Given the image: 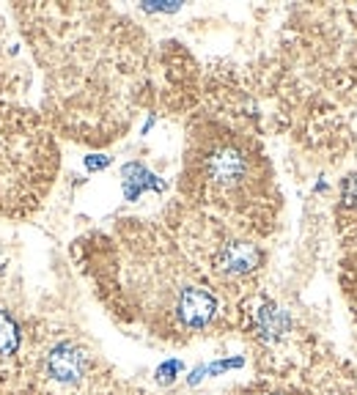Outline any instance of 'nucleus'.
<instances>
[{
    "instance_id": "nucleus-1",
    "label": "nucleus",
    "mask_w": 357,
    "mask_h": 395,
    "mask_svg": "<svg viewBox=\"0 0 357 395\" xmlns=\"http://www.w3.org/2000/svg\"><path fill=\"white\" fill-rule=\"evenodd\" d=\"M178 190L187 206L250 236L270 233L281 209L275 171L261 143L223 121L190 129Z\"/></svg>"
},
{
    "instance_id": "nucleus-5",
    "label": "nucleus",
    "mask_w": 357,
    "mask_h": 395,
    "mask_svg": "<svg viewBox=\"0 0 357 395\" xmlns=\"http://www.w3.org/2000/svg\"><path fill=\"white\" fill-rule=\"evenodd\" d=\"M20 348V324L17 319L0 308V357H11Z\"/></svg>"
},
{
    "instance_id": "nucleus-6",
    "label": "nucleus",
    "mask_w": 357,
    "mask_h": 395,
    "mask_svg": "<svg viewBox=\"0 0 357 395\" xmlns=\"http://www.w3.org/2000/svg\"><path fill=\"white\" fill-rule=\"evenodd\" d=\"M178 370H181V363H176V360H174V363H165L162 368L157 370V373H159V382H165V384L174 382V373H178Z\"/></svg>"
},
{
    "instance_id": "nucleus-2",
    "label": "nucleus",
    "mask_w": 357,
    "mask_h": 395,
    "mask_svg": "<svg viewBox=\"0 0 357 395\" xmlns=\"http://www.w3.org/2000/svg\"><path fill=\"white\" fill-rule=\"evenodd\" d=\"M58 171V146L30 113L0 119V214H17L20 206L39 203Z\"/></svg>"
},
{
    "instance_id": "nucleus-7",
    "label": "nucleus",
    "mask_w": 357,
    "mask_h": 395,
    "mask_svg": "<svg viewBox=\"0 0 357 395\" xmlns=\"http://www.w3.org/2000/svg\"><path fill=\"white\" fill-rule=\"evenodd\" d=\"M85 165H88V171H99V168L107 165V159H104V157H99V159H97V157H88Z\"/></svg>"
},
{
    "instance_id": "nucleus-4",
    "label": "nucleus",
    "mask_w": 357,
    "mask_h": 395,
    "mask_svg": "<svg viewBox=\"0 0 357 395\" xmlns=\"http://www.w3.org/2000/svg\"><path fill=\"white\" fill-rule=\"evenodd\" d=\"M44 370L61 387H80L91 373V354L77 341H58L47 351Z\"/></svg>"
},
{
    "instance_id": "nucleus-3",
    "label": "nucleus",
    "mask_w": 357,
    "mask_h": 395,
    "mask_svg": "<svg viewBox=\"0 0 357 395\" xmlns=\"http://www.w3.org/2000/svg\"><path fill=\"white\" fill-rule=\"evenodd\" d=\"M341 239H344V255H341V286L344 296L352 308L357 321V176L344 184L341 195Z\"/></svg>"
}]
</instances>
